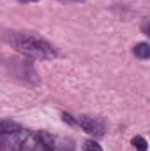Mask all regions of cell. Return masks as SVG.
<instances>
[{
  "label": "cell",
  "instance_id": "cell-3",
  "mask_svg": "<svg viewBox=\"0 0 150 151\" xmlns=\"http://www.w3.org/2000/svg\"><path fill=\"white\" fill-rule=\"evenodd\" d=\"M78 125L90 135H95V137H101L104 134V123L99 119V118H92V116H81L78 119Z\"/></svg>",
  "mask_w": 150,
  "mask_h": 151
},
{
  "label": "cell",
  "instance_id": "cell-2",
  "mask_svg": "<svg viewBox=\"0 0 150 151\" xmlns=\"http://www.w3.org/2000/svg\"><path fill=\"white\" fill-rule=\"evenodd\" d=\"M16 151H55V139L48 132H25Z\"/></svg>",
  "mask_w": 150,
  "mask_h": 151
},
{
  "label": "cell",
  "instance_id": "cell-10",
  "mask_svg": "<svg viewBox=\"0 0 150 151\" xmlns=\"http://www.w3.org/2000/svg\"><path fill=\"white\" fill-rule=\"evenodd\" d=\"M30 2H39V0H30Z\"/></svg>",
  "mask_w": 150,
  "mask_h": 151
},
{
  "label": "cell",
  "instance_id": "cell-6",
  "mask_svg": "<svg viewBox=\"0 0 150 151\" xmlns=\"http://www.w3.org/2000/svg\"><path fill=\"white\" fill-rule=\"evenodd\" d=\"M133 146L138 151H147V146H149V144H147V141H145L141 135H136V137L133 139Z\"/></svg>",
  "mask_w": 150,
  "mask_h": 151
},
{
  "label": "cell",
  "instance_id": "cell-5",
  "mask_svg": "<svg viewBox=\"0 0 150 151\" xmlns=\"http://www.w3.org/2000/svg\"><path fill=\"white\" fill-rule=\"evenodd\" d=\"M134 55L138 56V58H141V60H147L150 56V46L147 42H140V44H136L134 46Z\"/></svg>",
  "mask_w": 150,
  "mask_h": 151
},
{
  "label": "cell",
  "instance_id": "cell-7",
  "mask_svg": "<svg viewBox=\"0 0 150 151\" xmlns=\"http://www.w3.org/2000/svg\"><path fill=\"white\" fill-rule=\"evenodd\" d=\"M83 151H103V150L95 141H87L85 146H83Z\"/></svg>",
  "mask_w": 150,
  "mask_h": 151
},
{
  "label": "cell",
  "instance_id": "cell-1",
  "mask_svg": "<svg viewBox=\"0 0 150 151\" xmlns=\"http://www.w3.org/2000/svg\"><path fill=\"white\" fill-rule=\"evenodd\" d=\"M11 44L14 46L16 51L23 53L25 56L36 58V60H51L57 56V51L53 49L51 44H48L42 39L34 37V35L16 34L11 37Z\"/></svg>",
  "mask_w": 150,
  "mask_h": 151
},
{
  "label": "cell",
  "instance_id": "cell-8",
  "mask_svg": "<svg viewBox=\"0 0 150 151\" xmlns=\"http://www.w3.org/2000/svg\"><path fill=\"white\" fill-rule=\"evenodd\" d=\"M60 151H74L73 142H71V141H66V142L62 144V150H60Z\"/></svg>",
  "mask_w": 150,
  "mask_h": 151
},
{
  "label": "cell",
  "instance_id": "cell-9",
  "mask_svg": "<svg viewBox=\"0 0 150 151\" xmlns=\"http://www.w3.org/2000/svg\"><path fill=\"white\" fill-rule=\"evenodd\" d=\"M62 118H64V121H67V123H71V125H74V121H73V116H71V114H64Z\"/></svg>",
  "mask_w": 150,
  "mask_h": 151
},
{
  "label": "cell",
  "instance_id": "cell-4",
  "mask_svg": "<svg viewBox=\"0 0 150 151\" xmlns=\"http://www.w3.org/2000/svg\"><path fill=\"white\" fill-rule=\"evenodd\" d=\"M20 130H21V127L18 123H14V121H9V119L0 121V139L5 137V135H11L14 132H20Z\"/></svg>",
  "mask_w": 150,
  "mask_h": 151
}]
</instances>
